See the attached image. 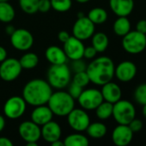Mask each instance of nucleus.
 Instances as JSON below:
<instances>
[{"mask_svg":"<svg viewBox=\"0 0 146 146\" xmlns=\"http://www.w3.org/2000/svg\"><path fill=\"white\" fill-rule=\"evenodd\" d=\"M52 93V86L44 80L34 79L28 81L23 87L22 98L31 106L46 104Z\"/></svg>","mask_w":146,"mask_h":146,"instance_id":"nucleus-2","label":"nucleus"},{"mask_svg":"<svg viewBox=\"0 0 146 146\" xmlns=\"http://www.w3.org/2000/svg\"><path fill=\"white\" fill-rule=\"evenodd\" d=\"M134 98L141 105L146 104V83L140 84L134 91Z\"/></svg>","mask_w":146,"mask_h":146,"instance_id":"nucleus-33","label":"nucleus"},{"mask_svg":"<svg viewBox=\"0 0 146 146\" xmlns=\"http://www.w3.org/2000/svg\"><path fill=\"white\" fill-rule=\"evenodd\" d=\"M77 16H78V17H83V16H84V14L82 13V12H79V13L77 14Z\"/></svg>","mask_w":146,"mask_h":146,"instance_id":"nucleus-49","label":"nucleus"},{"mask_svg":"<svg viewBox=\"0 0 146 146\" xmlns=\"http://www.w3.org/2000/svg\"><path fill=\"white\" fill-rule=\"evenodd\" d=\"M46 104L53 115L57 116H67L75 108V99L68 92L58 91L52 93Z\"/></svg>","mask_w":146,"mask_h":146,"instance_id":"nucleus-3","label":"nucleus"},{"mask_svg":"<svg viewBox=\"0 0 146 146\" xmlns=\"http://www.w3.org/2000/svg\"><path fill=\"white\" fill-rule=\"evenodd\" d=\"M113 106H114L113 104L107 101H103L95 110L97 118L100 119L101 121H105L110 118L113 115Z\"/></svg>","mask_w":146,"mask_h":146,"instance_id":"nucleus-28","label":"nucleus"},{"mask_svg":"<svg viewBox=\"0 0 146 146\" xmlns=\"http://www.w3.org/2000/svg\"><path fill=\"white\" fill-rule=\"evenodd\" d=\"M53 114L50 108L44 105H39L35 106L34 110L31 113V121H34L35 124L39 125L40 127L45 125L46 123L49 122L52 120Z\"/></svg>","mask_w":146,"mask_h":146,"instance_id":"nucleus-19","label":"nucleus"},{"mask_svg":"<svg viewBox=\"0 0 146 146\" xmlns=\"http://www.w3.org/2000/svg\"><path fill=\"white\" fill-rule=\"evenodd\" d=\"M142 113H143V115L144 117L146 119V104L143 105V109H142Z\"/></svg>","mask_w":146,"mask_h":146,"instance_id":"nucleus-46","label":"nucleus"},{"mask_svg":"<svg viewBox=\"0 0 146 146\" xmlns=\"http://www.w3.org/2000/svg\"><path fill=\"white\" fill-rule=\"evenodd\" d=\"M10 44L18 50H28L34 44V37L27 29H15L10 35Z\"/></svg>","mask_w":146,"mask_h":146,"instance_id":"nucleus-12","label":"nucleus"},{"mask_svg":"<svg viewBox=\"0 0 146 146\" xmlns=\"http://www.w3.org/2000/svg\"><path fill=\"white\" fill-rule=\"evenodd\" d=\"M103 101L104 100L101 91L96 88L83 90L82 93L77 98L80 107L85 110H96Z\"/></svg>","mask_w":146,"mask_h":146,"instance_id":"nucleus-8","label":"nucleus"},{"mask_svg":"<svg viewBox=\"0 0 146 146\" xmlns=\"http://www.w3.org/2000/svg\"><path fill=\"white\" fill-rule=\"evenodd\" d=\"M52 9L58 12H67L72 6L71 0H50Z\"/></svg>","mask_w":146,"mask_h":146,"instance_id":"nucleus-31","label":"nucleus"},{"mask_svg":"<svg viewBox=\"0 0 146 146\" xmlns=\"http://www.w3.org/2000/svg\"><path fill=\"white\" fill-rule=\"evenodd\" d=\"M52 9L50 0H39L38 11L41 13H46Z\"/></svg>","mask_w":146,"mask_h":146,"instance_id":"nucleus-37","label":"nucleus"},{"mask_svg":"<svg viewBox=\"0 0 146 146\" xmlns=\"http://www.w3.org/2000/svg\"><path fill=\"white\" fill-rule=\"evenodd\" d=\"M67 122L74 131L83 132L89 127L90 118L85 110L74 108L67 115Z\"/></svg>","mask_w":146,"mask_h":146,"instance_id":"nucleus-10","label":"nucleus"},{"mask_svg":"<svg viewBox=\"0 0 146 146\" xmlns=\"http://www.w3.org/2000/svg\"><path fill=\"white\" fill-rule=\"evenodd\" d=\"M98 52L93 46H88L84 48L83 51V57L86 59H94Z\"/></svg>","mask_w":146,"mask_h":146,"instance_id":"nucleus-38","label":"nucleus"},{"mask_svg":"<svg viewBox=\"0 0 146 146\" xmlns=\"http://www.w3.org/2000/svg\"><path fill=\"white\" fill-rule=\"evenodd\" d=\"M6 58H7V51H6L5 48H3V46L0 45V62L4 61Z\"/></svg>","mask_w":146,"mask_h":146,"instance_id":"nucleus-42","label":"nucleus"},{"mask_svg":"<svg viewBox=\"0 0 146 146\" xmlns=\"http://www.w3.org/2000/svg\"><path fill=\"white\" fill-rule=\"evenodd\" d=\"M15 12L14 8L8 2H0V21L9 23L14 20Z\"/></svg>","mask_w":146,"mask_h":146,"instance_id":"nucleus-26","label":"nucleus"},{"mask_svg":"<svg viewBox=\"0 0 146 146\" xmlns=\"http://www.w3.org/2000/svg\"><path fill=\"white\" fill-rule=\"evenodd\" d=\"M27 103L22 97L13 96L6 100L3 105V113L7 118L15 120L24 115Z\"/></svg>","mask_w":146,"mask_h":146,"instance_id":"nucleus-7","label":"nucleus"},{"mask_svg":"<svg viewBox=\"0 0 146 146\" xmlns=\"http://www.w3.org/2000/svg\"><path fill=\"white\" fill-rule=\"evenodd\" d=\"M0 2H9V0H0Z\"/></svg>","mask_w":146,"mask_h":146,"instance_id":"nucleus-50","label":"nucleus"},{"mask_svg":"<svg viewBox=\"0 0 146 146\" xmlns=\"http://www.w3.org/2000/svg\"><path fill=\"white\" fill-rule=\"evenodd\" d=\"M39 0H19V5L26 14H34L38 12Z\"/></svg>","mask_w":146,"mask_h":146,"instance_id":"nucleus-30","label":"nucleus"},{"mask_svg":"<svg viewBox=\"0 0 146 146\" xmlns=\"http://www.w3.org/2000/svg\"><path fill=\"white\" fill-rule=\"evenodd\" d=\"M70 37H71V35L69 34V33L66 32V31H64V30H63V31H60V32L59 33V34H58L59 40L60 42H62L63 44H64L65 42H66Z\"/></svg>","mask_w":146,"mask_h":146,"instance_id":"nucleus-40","label":"nucleus"},{"mask_svg":"<svg viewBox=\"0 0 146 146\" xmlns=\"http://www.w3.org/2000/svg\"><path fill=\"white\" fill-rule=\"evenodd\" d=\"M76 1L78 2V3H85L89 2V0H76Z\"/></svg>","mask_w":146,"mask_h":146,"instance_id":"nucleus-48","label":"nucleus"},{"mask_svg":"<svg viewBox=\"0 0 146 146\" xmlns=\"http://www.w3.org/2000/svg\"><path fill=\"white\" fill-rule=\"evenodd\" d=\"M51 145H52V146H65V145H64V142H63V141H61L60 139H59V140H57V141H55V142L52 143Z\"/></svg>","mask_w":146,"mask_h":146,"instance_id":"nucleus-45","label":"nucleus"},{"mask_svg":"<svg viewBox=\"0 0 146 146\" xmlns=\"http://www.w3.org/2000/svg\"><path fill=\"white\" fill-rule=\"evenodd\" d=\"M15 30V27L12 26V25H8V26H6V27H5V33H6L8 35H9V36L14 33Z\"/></svg>","mask_w":146,"mask_h":146,"instance_id":"nucleus-43","label":"nucleus"},{"mask_svg":"<svg viewBox=\"0 0 146 146\" xmlns=\"http://www.w3.org/2000/svg\"><path fill=\"white\" fill-rule=\"evenodd\" d=\"M122 47L126 52L136 55L146 49V34L135 31H130L122 38Z\"/></svg>","mask_w":146,"mask_h":146,"instance_id":"nucleus-6","label":"nucleus"},{"mask_svg":"<svg viewBox=\"0 0 146 146\" xmlns=\"http://www.w3.org/2000/svg\"><path fill=\"white\" fill-rule=\"evenodd\" d=\"M136 30L139 33L146 34V20H140L136 25Z\"/></svg>","mask_w":146,"mask_h":146,"instance_id":"nucleus-39","label":"nucleus"},{"mask_svg":"<svg viewBox=\"0 0 146 146\" xmlns=\"http://www.w3.org/2000/svg\"><path fill=\"white\" fill-rule=\"evenodd\" d=\"M133 138V133L128 125L119 124L112 133V141L117 146L128 145Z\"/></svg>","mask_w":146,"mask_h":146,"instance_id":"nucleus-16","label":"nucleus"},{"mask_svg":"<svg viewBox=\"0 0 146 146\" xmlns=\"http://www.w3.org/2000/svg\"><path fill=\"white\" fill-rule=\"evenodd\" d=\"M47 82L52 86L58 90L67 87L71 81V72L66 63L52 64L47 70Z\"/></svg>","mask_w":146,"mask_h":146,"instance_id":"nucleus-4","label":"nucleus"},{"mask_svg":"<svg viewBox=\"0 0 146 146\" xmlns=\"http://www.w3.org/2000/svg\"><path fill=\"white\" fill-rule=\"evenodd\" d=\"M87 17L95 25H101L108 20V12L103 8L96 7L90 9V11L88 13Z\"/></svg>","mask_w":146,"mask_h":146,"instance_id":"nucleus-25","label":"nucleus"},{"mask_svg":"<svg viewBox=\"0 0 146 146\" xmlns=\"http://www.w3.org/2000/svg\"><path fill=\"white\" fill-rule=\"evenodd\" d=\"M0 63V78L3 81H13L16 80L22 73V68L17 59L6 58Z\"/></svg>","mask_w":146,"mask_h":146,"instance_id":"nucleus-9","label":"nucleus"},{"mask_svg":"<svg viewBox=\"0 0 146 146\" xmlns=\"http://www.w3.org/2000/svg\"><path fill=\"white\" fill-rule=\"evenodd\" d=\"M111 10L118 16H128L134 9L133 0H109Z\"/></svg>","mask_w":146,"mask_h":146,"instance_id":"nucleus-20","label":"nucleus"},{"mask_svg":"<svg viewBox=\"0 0 146 146\" xmlns=\"http://www.w3.org/2000/svg\"><path fill=\"white\" fill-rule=\"evenodd\" d=\"M88 135L92 139H102L103 138L108 132L107 127L102 122H93L89 123V127L86 129Z\"/></svg>","mask_w":146,"mask_h":146,"instance_id":"nucleus-23","label":"nucleus"},{"mask_svg":"<svg viewBox=\"0 0 146 146\" xmlns=\"http://www.w3.org/2000/svg\"><path fill=\"white\" fill-rule=\"evenodd\" d=\"M86 68H87V65H86L85 62L83 61V58L71 61V70L73 71L74 73L86 71Z\"/></svg>","mask_w":146,"mask_h":146,"instance_id":"nucleus-34","label":"nucleus"},{"mask_svg":"<svg viewBox=\"0 0 146 146\" xmlns=\"http://www.w3.org/2000/svg\"><path fill=\"white\" fill-rule=\"evenodd\" d=\"M71 82L80 86L81 87H85L89 85V83L90 82L89 75L87 74L86 71H83V72H78V73H75L74 76L72 77Z\"/></svg>","mask_w":146,"mask_h":146,"instance_id":"nucleus-32","label":"nucleus"},{"mask_svg":"<svg viewBox=\"0 0 146 146\" xmlns=\"http://www.w3.org/2000/svg\"><path fill=\"white\" fill-rule=\"evenodd\" d=\"M83 88L81 87L80 86L73 83L71 81L70 83V86H69V90H68V93L74 98V99H77L78 97L80 96V94L82 93Z\"/></svg>","mask_w":146,"mask_h":146,"instance_id":"nucleus-35","label":"nucleus"},{"mask_svg":"<svg viewBox=\"0 0 146 146\" xmlns=\"http://www.w3.org/2000/svg\"><path fill=\"white\" fill-rule=\"evenodd\" d=\"M20 64L22 68L25 69H32L34 68L38 63H39V57L35 53L33 52H28L24 54L20 59H19Z\"/></svg>","mask_w":146,"mask_h":146,"instance_id":"nucleus-29","label":"nucleus"},{"mask_svg":"<svg viewBox=\"0 0 146 146\" xmlns=\"http://www.w3.org/2000/svg\"><path fill=\"white\" fill-rule=\"evenodd\" d=\"M114 63L108 56H100L95 58L87 65L86 72L90 82L97 86H102L109 81L114 76Z\"/></svg>","mask_w":146,"mask_h":146,"instance_id":"nucleus-1","label":"nucleus"},{"mask_svg":"<svg viewBox=\"0 0 146 146\" xmlns=\"http://www.w3.org/2000/svg\"><path fill=\"white\" fill-rule=\"evenodd\" d=\"M96 25L87 17H78L72 27V36L83 41L90 38L95 33Z\"/></svg>","mask_w":146,"mask_h":146,"instance_id":"nucleus-11","label":"nucleus"},{"mask_svg":"<svg viewBox=\"0 0 146 146\" xmlns=\"http://www.w3.org/2000/svg\"><path fill=\"white\" fill-rule=\"evenodd\" d=\"M41 137L42 139L49 143L52 144L61 138L62 130L59 123L50 121L49 122L46 123L45 125L41 126Z\"/></svg>","mask_w":146,"mask_h":146,"instance_id":"nucleus-17","label":"nucleus"},{"mask_svg":"<svg viewBox=\"0 0 146 146\" xmlns=\"http://www.w3.org/2000/svg\"><path fill=\"white\" fill-rule=\"evenodd\" d=\"M128 126H129L130 129L133 131V133H139V132H140V131L142 130L144 124H143V122H142L141 120L136 119V117H135V118L128 124Z\"/></svg>","mask_w":146,"mask_h":146,"instance_id":"nucleus-36","label":"nucleus"},{"mask_svg":"<svg viewBox=\"0 0 146 146\" xmlns=\"http://www.w3.org/2000/svg\"><path fill=\"white\" fill-rule=\"evenodd\" d=\"M92 38V46L96 50L97 52H104L108 47L109 40L107 34L104 33H94Z\"/></svg>","mask_w":146,"mask_h":146,"instance_id":"nucleus-24","label":"nucleus"},{"mask_svg":"<svg viewBox=\"0 0 146 146\" xmlns=\"http://www.w3.org/2000/svg\"><path fill=\"white\" fill-rule=\"evenodd\" d=\"M85 46L83 44V41L71 36L66 42L64 43V51L68 59L73 61L81 59L83 57V51Z\"/></svg>","mask_w":146,"mask_h":146,"instance_id":"nucleus-14","label":"nucleus"},{"mask_svg":"<svg viewBox=\"0 0 146 146\" xmlns=\"http://www.w3.org/2000/svg\"><path fill=\"white\" fill-rule=\"evenodd\" d=\"M118 124L128 125L136 117V109L133 103L127 100H119L113 106V115Z\"/></svg>","mask_w":146,"mask_h":146,"instance_id":"nucleus-5","label":"nucleus"},{"mask_svg":"<svg viewBox=\"0 0 146 146\" xmlns=\"http://www.w3.org/2000/svg\"><path fill=\"white\" fill-rule=\"evenodd\" d=\"M137 74V67L131 61L120 62L114 68L115 77L121 82H129L133 80Z\"/></svg>","mask_w":146,"mask_h":146,"instance_id":"nucleus-15","label":"nucleus"},{"mask_svg":"<svg viewBox=\"0 0 146 146\" xmlns=\"http://www.w3.org/2000/svg\"><path fill=\"white\" fill-rule=\"evenodd\" d=\"M5 127V119L3 115H0V133L3 130Z\"/></svg>","mask_w":146,"mask_h":146,"instance_id":"nucleus-44","label":"nucleus"},{"mask_svg":"<svg viewBox=\"0 0 146 146\" xmlns=\"http://www.w3.org/2000/svg\"><path fill=\"white\" fill-rule=\"evenodd\" d=\"M13 143L9 138L0 137V146H12Z\"/></svg>","mask_w":146,"mask_h":146,"instance_id":"nucleus-41","label":"nucleus"},{"mask_svg":"<svg viewBox=\"0 0 146 146\" xmlns=\"http://www.w3.org/2000/svg\"><path fill=\"white\" fill-rule=\"evenodd\" d=\"M18 133L26 143L38 142L41 138L40 127L32 121L22 122L18 127Z\"/></svg>","mask_w":146,"mask_h":146,"instance_id":"nucleus-13","label":"nucleus"},{"mask_svg":"<svg viewBox=\"0 0 146 146\" xmlns=\"http://www.w3.org/2000/svg\"><path fill=\"white\" fill-rule=\"evenodd\" d=\"M45 56H46V59L51 64H53V65L66 63L67 59H68L64 50L56 45L49 46L46 50Z\"/></svg>","mask_w":146,"mask_h":146,"instance_id":"nucleus-21","label":"nucleus"},{"mask_svg":"<svg viewBox=\"0 0 146 146\" xmlns=\"http://www.w3.org/2000/svg\"><path fill=\"white\" fill-rule=\"evenodd\" d=\"M26 144H27V145L28 146H37L38 145L37 142H29V143H26Z\"/></svg>","mask_w":146,"mask_h":146,"instance_id":"nucleus-47","label":"nucleus"},{"mask_svg":"<svg viewBox=\"0 0 146 146\" xmlns=\"http://www.w3.org/2000/svg\"><path fill=\"white\" fill-rule=\"evenodd\" d=\"M102 95L104 101L109 102L111 104H115L119 100L121 99L122 91L119 85L114 82L109 81L104 85H102Z\"/></svg>","mask_w":146,"mask_h":146,"instance_id":"nucleus-18","label":"nucleus"},{"mask_svg":"<svg viewBox=\"0 0 146 146\" xmlns=\"http://www.w3.org/2000/svg\"><path fill=\"white\" fill-rule=\"evenodd\" d=\"M113 29L116 35L123 37L131 31V22L126 16H119L114 22Z\"/></svg>","mask_w":146,"mask_h":146,"instance_id":"nucleus-22","label":"nucleus"},{"mask_svg":"<svg viewBox=\"0 0 146 146\" xmlns=\"http://www.w3.org/2000/svg\"><path fill=\"white\" fill-rule=\"evenodd\" d=\"M89 144L88 138L81 133L70 134L64 140L65 146H88Z\"/></svg>","mask_w":146,"mask_h":146,"instance_id":"nucleus-27","label":"nucleus"}]
</instances>
